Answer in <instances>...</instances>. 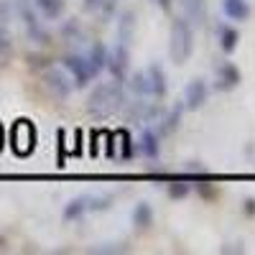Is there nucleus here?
Wrapping results in <instances>:
<instances>
[{
	"mask_svg": "<svg viewBox=\"0 0 255 255\" xmlns=\"http://www.w3.org/2000/svg\"><path fill=\"white\" fill-rule=\"evenodd\" d=\"M90 253H102V255H123V253H130L125 243H105V245H95L90 248Z\"/></svg>",
	"mask_w": 255,
	"mask_h": 255,
	"instance_id": "nucleus-26",
	"label": "nucleus"
},
{
	"mask_svg": "<svg viewBox=\"0 0 255 255\" xmlns=\"http://www.w3.org/2000/svg\"><path fill=\"white\" fill-rule=\"evenodd\" d=\"M110 207H113V194H82V197H74L64 207V220L77 222L82 217L95 215V212H105Z\"/></svg>",
	"mask_w": 255,
	"mask_h": 255,
	"instance_id": "nucleus-3",
	"label": "nucleus"
},
{
	"mask_svg": "<svg viewBox=\"0 0 255 255\" xmlns=\"http://www.w3.org/2000/svg\"><path fill=\"white\" fill-rule=\"evenodd\" d=\"M105 69H108L113 74V79H118V82L128 79V72H130V51H128V44H118L115 49H110L108 67Z\"/></svg>",
	"mask_w": 255,
	"mask_h": 255,
	"instance_id": "nucleus-8",
	"label": "nucleus"
},
{
	"mask_svg": "<svg viewBox=\"0 0 255 255\" xmlns=\"http://www.w3.org/2000/svg\"><path fill=\"white\" fill-rule=\"evenodd\" d=\"M130 220H133V227H135V230H148V227L153 225V220H156L153 207L148 204V202H138V204L133 207Z\"/></svg>",
	"mask_w": 255,
	"mask_h": 255,
	"instance_id": "nucleus-18",
	"label": "nucleus"
},
{
	"mask_svg": "<svg viewBox=\"0 0 255 255\" xmlns=\"http://www.w3.org/2000/svg\"><path fill=\"white\" fill-rule=\"evenodd\" d=\"M222 13L235 23H245L250 18V3L248 0H222Z\"/></svg>",
	"mask_w": 255,
	"mask_h": 255,
	"instance_id": "nucleus-15",
	"label": "nucleus"
},
{
	"mask_svg": "<svg viewBox=\"0 0 255 255\" xmlns=\"http://www.w3.org/2000/svg\"><path fill=\"white\" fill-rule=\"evenodd\" d=\"M3 248H5V238H3V235H0V250H3Z\"/></svg>",
	"mask_w": 255,
	"mask_h": 255,
	"instance_id": "nucleus-32",
	"label": "nucleus"
},
{
	"mask_svg": "<svg viewBox=\"0 0 255 255\" xmlns=\"http://www.w3.org/2000/svg\"><path fill=\"white\" fill-rule=\"evenodd\" d=\"M194 54V26L181 15L171 20V31H168V56L174 64H184Z\"/></svg>",
	"mask_w": 255,
	"mask_h": 255,
	"instance_id": "nucleus-2",
	"label": "nucleus"
},
{
	"mask_svg": "<svg viewBox=\"0 0 255 255\" xmlns=\"http://www.w3.org/2000/svg\"><path fill=\"white\" fill-rule=\"evenodd\" d=\"M166 191H168V197H171V199H184V197H189V194H191V184H186V179L181 176V179L168 181Z\"/></svg>",
	"mask_w": 255,
	"mask_h": 255,
	"instance_id": "nucleus-25",
	"label": "nucleus"
},
{
	"mask_svg": "<svg viewBox=\"0 0 255 255\" xmlns=\"http://www.w3.org/2000/svg\"><path fill=\"white\" fill-rule=\"evenodd\" d=\"M13 5H15L20 20H23L26 33L36 41V44H49L51 36H49V31H46L44 26H41V15L36 13V8H33L31 0H13Z\"/></svg>",
	"mask_w": 255,
	"mask_h": 255,
	"instance_id": "nucleus-4",
	"label": "nucleus"
},
{
	"mask_svg": "<svg viewBox=\"0 0 255 255\" xmlns=\"http://www.w3.org/2000/svg\"><path fill=\"white\" fill-rule=\"evenodd\" d=\"M240 82H243V72L232 61H225V64H220V67H217V72H215V90L217 92H232V90H238Z\"/></svg>",
	"mask_w": 255,
	"mask_h": 255,
	"instance_id": "nucleus-9",
	"label": "nucleus"
},
{
	"mask_svg": "<svg viewBox=\"0 0 255 255\" xmlns=\"http://www.w3.org/2000/svg\"><path fill=\"white\" fill-rule=\"evenodd\" d=\"M133 31H135V13L133 10H123L120 18H118V38H120V44H130Z\"/></svg>",
	"mask_w": 255,
	"mask_h": 255,
	"instance_id": "nucleus-20",
	"label": "nucleus"
},
{
	"mask_svg": "<svg viewBox=\"0 0 255 255\" xmlns=\"http://www.w3.org/2000/svg\"><path fill=\"white\" fill-rule=\"evenodd\" d=\"M102 3H105V0H84V5H87L90 10H95V8H100Z\"/></svg>",
	"mask_w": 255,
	"mask_h": 255,
	"instance_id": "nucleus-30",
	"label": "nucleus"
},
{
	"mask_svg": "<svg viewBox=\"0 0 255 255\" xmlns=\"http://www.w3.org/2000/svg\"><path fill=\"white\" fill-rule=\"evenodd\" d=\"M15 46H13V36L8 31V26H0V67H8L13 61Z\"/></svg>",
	"mask_w": 255,
	"mask_h": 255,
	"instance_id": "nucleus-22",
	"label": "nucleus"
},
{
	"mask_svg": "<svg viewBox=\"0 0 255 255\" xmlns=\"http://www.w3.org/2000/svg\"><path fill=\"white\" fill-rule=\"evenodd\" d=\"M128 105V95L123 90V82L113 79V82H102L92 90V95L87 97V113L95 120H108L118 113H123V108Z\"/></svg>",
	"mask_w": 255,
	"mask_h": 255,
	"instance_id": "nucleus-1",
	"label": "nucleus"
},
{
	"mask_svg": "<svg viewBox=\"0 0 255 255\" xmlns=\"http://www.w3.org/2000/svg\"><path fill=\"white\" fill-rule=\"evenodd\" d=\"M61 67L67 69L72 74V82H74V87H87V84L97 77V72L92 69V64L90 59L84 56V54H67L61 59Z\"/></svg>",
	"mask_w": 255,
	"mask_h": 255,
	"instance_id": "nucleus-6",
	"label": "nucleus"
},
{
	"mask_svg": "<svg viewBox=\"0 0 255 255\" xmlns=\"http://www.w3.org/2000/svg\"><path fill=\"white\" fill-rule=\"evenodd\" d=\"M118 143H120V156H123V158L128 161V158L133 156V151H135V143L130 140V135H128L125 130H123V133L118 135Z\"/></svg>",
	"mask_w": 255,
	"mask_h": 255,
	"instance_id": "nucleus-27",
	"label": "nucleus"
},
{
	"mask_svg": "<svg viewBox=\"0 0 255 255\" xmlns=\"http://www.w3.org/2000/svg\"><path fill=\"white\" fill-rule=\"evenodd\" d=\"M153 3H156L158 8H163V10H166V8H171V3H174V0H153Z\"/></svg>",
	"mask_w": 255,
	"mask_h": 255,
	"instance_id": "nucleus-31",
	"label": "nucleus"
},
{
	"mask_svg": "<svg viewBox=\"0 0 255 255\" xmlns=\"http://www.w3.org/2000/svg\"><path fill=\"white\" fill-rule=\"evenodd\" d=\"M179 120H181V108H171V110H161L158 113V135H171L176 128H179Z\"/></svg>",
	"mask_w": 255,
	"mask_h": 255,
	"instance_id": "nucleus-16",
	"label": "nucleus"
},
{
	"mask_svg": "<svg viewBox=\"0 0 255 255\" xmlns=\"http://www.w3.org/2000/svg\"><path fill=\"white\" fill-rule=\"evenodd\" d=\"M123 113H125V120L130 123V125H151V123H156L158 120V108L153 102H145L143 97L140 100H135V102H128L125 108H123Z\"/></svg>",
	"mask_w": 255,
	"mask_h": 255,
	"instance_id": "nucleus-7",
	"label": "nucleus"
},
{
	"mask_svg": "<svg viewBox=\"0 0 255 255\" xmlns=\"http://www.w3.org/2000/svg\"><path fill=\"white\" fill-rule=\"evenodd\" d=\"M145 72H148V79H151V97H166V92H168L166 72L158 67V64H151Z\"/></svg>",
	"mask_w": 255,
	"mask_h": 255,
	"instance_id": "nucleus-19",
	"label": "nucleus"
},
{
	"mask_svg": "<svg viewBox=\"0 0 255 255\" xmlns=\"http://www.w3.org/2000/svg\"><path fill=\"white\" fill-rule=\"evenodd\" d=\"M0 148H3V128H0Z\"/></svg>",
	"mask_w": 255,
	"mask_h": 255,
	"instance_id": "nucleus-33",
	"label": "nucleus"
},
{
	"mask_svg": "<svg viewBox=\"0 0 255 255\" xmlns=\"http://www.w3.org/2000/svg\"><path fill=\"white\" fill-rule=\"evenodd\" d=\"M217 44H220V49L225 54H232V51L238 49V44H240V31L232 26V23L217 26Z\"/></svg>",
	"mask_w": 255,
	"mask_h": 255,
	"instance_id": "nucleus-13",
	"label": "nucleus"
},
{
	"mask_svg": "<svg viewBox=\"0 0 255 255\" xmlns=\"http://www.w3.org/2000/svg\"><path fill=\"white\" fill-rule=\"evenodd\" d=\"M207 100H209V84H207L202 77L191 79L186 87H184V108H186V110H199V108H204Z\"/></svg>",
	"mask_w": 255,
	"mask_h": 255,
	"instance_id": "nucleus-10",
	"label": "nucleus"
},
{
	"mask_svg": "<svg viewBox=\"0 0 255 255\" xmlns=\"http://www.w3.org/2000/svg\"><path fill=\"white\" fill-rule=\"evenodd\" d=\"M31 3H33L36 13H38L41 18H46V20L61 18L64 8H67V3H64V0H31Z\"/></svg>",
	"mask_w": 255,
	"mask_h": 255,
	"instance_id": "nucleus-17",
	"label": "nucleus"
},
{
	"mask_svg": "<svg viewBox=\"0 0 255 255\" xmlns=\"http://www.w3.org/2000/svg\"><path fill=\"white\" fill-rule=\"evenodd\" d=\"M128 87H130V92H135L138 97H151V79H148V72H133L128 77Z\"/></svg>",
	"mask_w": 255,
	"mask_h": 255,
	"instance_id": "nucleus-21",
	"label": "nucleus"
},
{
	"mask_svg": "<svg viewBox=\"0 0 255 255\" xmlns=\"http://www.w3.org/2000/svg\"><path fill=\"white\" fill-rule=\"evenodd\" d=\"M135 151L143 158H158V153H161V135H158V130L143 125V130H140V135L135 140Z\"/></svg>",
	"mask_w": 255,
	"mask_h": 255,
	"instance_id": "nucleus-11",
	"label": "nucleus"
},
{
	"mask_svg": "<svg viewBox=\"0 0 255 255\" xmlns=\"http://www.w3.org/2000/svg\"><path fill=\"white\" fill-rule=\"evenodd\" d=\"M220 253H225V255H232V253H235V255H243V253H248V250H245V245L230 243V245H222V248H220Z\"/></svg>",
	"mask_w": 255,
	"mask_h": 255,
	"instance_id": "nucleus-28",
	"label": "nucleus"
},
{
	"mask_svg": "<svg viewBox=\"0 0 255 255\" xmlns=\"http://www.w3.org/2000/svg\"><path fill=\"white\" fill-rule=\"evenodd\" d=\"M243 212H245L248 217H255V197H248L243 202Z\"/></svg>",
	"mask_w": 255,
	"mask_h": 255,
	"instance_id": "nucleus-29",
	"label": "nucleus"
},
{
	"mask_svg": "<svg viewBox=\"0 0 255 255\" xmlns=\"http://www.w3.org/2000/svg\"><path fill=\"white\" fill-rule=\"evenodd\" d=\"M181 176L189 181V179H207L209 176V168L199 161H186L184 168H181Z\"/></svg>",
	"mask_w": 255,
	"mask_h": 255,
	"instance_id": "nucleus-24",
	"label": "nucleus"
},
{
	"mask_svg": "<svg viewBox=\"0 0 255 255\" xmlns=\"http://www.w3.org/2000/svg\"><path fill=\"white\" fill-rule=\"evenodd\" d=\"M184 18L189 20L191 26L194 23H204L207 20V0H179Z\"/></svg>",
	"mask_w": 255,
	"mask_h": 255,
	"instance_id": "nucleus-14",
	"label": "nucleus"
},
{
	"mask_svg": "<svg viewBox=\"0 0 255 255\" xmlns=\"http://www.w3.org/2000/svg\"><path fill=\"white\" fill-rule=\"evenodd\" d=\"M13 140H15V151L18 153H31V148L36 143V133L28 120H18V125L13 128Z\"/></svg>",
	"mask_w": 255,
	"mask_h": 255,
	"instance_id": "nucleus-12",
	"label": "nucleus"
},
{
	"mask_svg": "<svg viewBox=\"0 0 255 255\" xmlns=\"http://www.w3.org/2000/svg\"><path fill=\"white\" fill-rule=\"evenodd\" d=\"M41 82H44L46 92H49L54 100H59V102H67V100L72 97V92H74V82L67 77V72L59 69V67H46Z\"/></svg>",
	"mask_w": 255,
	"mask_h": 255,
	"instance_id": "nucleus-5",
	"label": "nucleus"
},
{
	"mask_svg": "<svg viewBox=\"0 0 255 255\" xmlns=\"http://www.w3.org/2000/svg\"><path fill=\"white\" fill-rule=\"evenodd\" d=\"M108 54H110V49L105 46V44H92V46H90V51L84 54V56L90 59L92 69H95V72L100 74V72H102L105 67H108Z\"/></svg>",
	"mask_w": 255,
	"mask_h": 255,
	"instance_id": "nucleus-23",
	"label": "nucleus"
}]
</instances>
